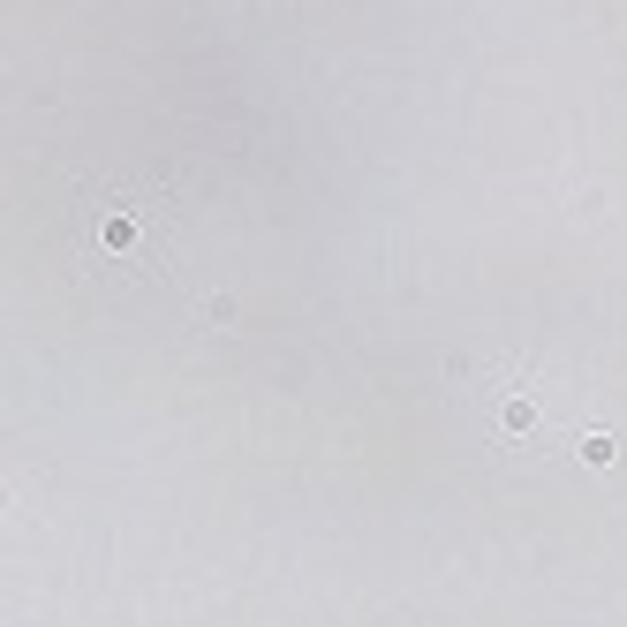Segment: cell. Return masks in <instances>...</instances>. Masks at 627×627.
Wrapping results in <instances>:
<instances>
[{"label": "cell", "mask_w": 627, "mask_h": 627, "mask_svg": "<svg viewBox=\"0 0 627 627\" xmlns=\"http://www.w3.org/2000/svg\"><path fill=\"white\" fill-rule=\"evenodd\" d=\"M552 408H560V393L544 386V378H529V371H499L484 431H492L499 446H514V454H544L552 439H567V431L552 424ZM567 446H575V439H567Z\"/></svg>", "instance_id": "2"}, {"label": "cell", "mask_w": 627, "mask_h": 627, "mask_svg": "<svg viewBox=\"0 0 627 627\" xmlns=\"http://www.w3.org/2000/svg\"><path fill=\"white\" fill-rule=\"evenodd\" d=\"M76 220H84V250L99 272H167V250H159V227H167V204L152 197V189H129V197H114V189H84V204H76Z\"/></svg>", "instance_id": "1"}, {"label": "cell", "mask_w": 627, "mask_h": 627, "mask_svg": "<svg viewBox=\"0 0 627 627\" xmlns=\"http://www.w3.org/2000/svg\"><path fill=\"white\" fill-rule=\"evenodd\" d=\"M575 454L590 461V469H605V461H620V439H612V431H582V439H575Z\"/></svg>", "instance_id": "3"}]
</instances>
